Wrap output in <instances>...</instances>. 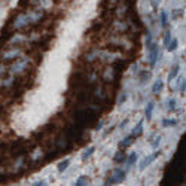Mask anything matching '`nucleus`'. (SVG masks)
Masks as SVG:
<instances>
[{"label":"nucleus","mask_w":186,"mask_h":186,"mask_svg":"<svg viewBox=\"0 0 186 186\" xmlns=\"http://www.w3.org/2000/svg\"><path fill=\"white\" fill-rule=\"evenodd\" d=\"M179 68H180V66H179V64H176V66L173 67V70L170 71V75H168V81H170V82H171V81H173L176 76H177V73H179Z\"/></svg>","instance_id":"8"},{"label":"nucleus","mask_w":186,"mask_h":186,"mask_svg":"<svg viewBox=\"0 0 186 186\" xmlns=\"http://www.w3.org/2000/svg\"><path fill=\"white\" fill-rule=\"evenodd\" d=\"M151 48H149V63H151V66H155V63H156V60H158V52H159V49H158V46L155 45V43H151L149 45Z\"/></svg>","instance_id":"2"},{"label":"nucleus","mask_w":186,"mask_h":186,"mask_svg":"<svg viewBox=\"0 0 186 186\" xmlns=\"http://www.w3.org/2000/svg\"><path fill=\"white\" fill-rule=\"evenodd\" d=\"M68 164H70V159H64V161H61V162L58 164V171H60V173H63L64 170H67Z\"/></svg>","instance_id":"11"},{"label":"nucleus","mask_w":186,"mask_h":186,"mask_svg":"<svg viewBox=\"0 0 186 186\" xmlns=\"http://www.w3.org/2000/svg\"><path fill=\"white\" fill-rule=\"evenodd\" d=\"M33 186H46V182H45V180H39V182H36Z\"/></svg>","instance_id":"21"},{"label":"nucleus","mask_w":186,"mask_h":186,"mask_svg":"<svg viewBox=\"0 0 186 186\" xmlns=\"http://www.w3.org/2000/svg\"><path fill=\"white\" fill-rule=\"evenodd\" d=\"M176 109V100L174 98H170L168 100V110H174Z\"/></svg>","instance_id":"16"},{"label":"nucleus","mask_w":186,"mask_h":186,"mask_svg":"<svg viewBox=\"0 0 186 186\" xmlns=\"http://www.w3.org/2000/svg\"><path fill=\"white\" fill-rule=\"evenodd\" d=\"M158 155H161V152H155V153H152L151 156H146V158H144V159L140 162V170H144L148 165H149V164H152L153 161L158 158Z\"/></svg>","instance_id":"3"},{"label":"nucleus","mask_w":186,"mask_h":186,"mask_svg":"<svg viewBox=\"0 0 186 186\" xmlns=\"http://www.w3.org/2000/svg\"><path fill=\"white\" fill-rule=\"evenodd\" d=\"M161 25L162 27H167L168 25V18H167L165 12H161Z\"/></svg>","instance_id":"14"},{"label":"nucleus","mask_w":186,"mask_h":186,"mask_svg":"<svg viewBox=\"0 0 186 186\" xmlns=\"http://www.w3.org/2000/svg\"><path fill=\"white\" fill-rule=\"evenodd\" d=\"M127 159V155H125V152L121 149L119 152H116L115 153V156H113V161L116 162V164H121V162H124Z\"/></svg>","instance_id":"5"},{"label":"nucleus","mask_w":186,"mask_h":186,"mask_svg":"<svg viewBox=\"0 0 186 186\" xmlns=\"http://www.w3.org/2000/svg\"><path fill=\"white\" fill-rule=\"evenodd\" d=\"M88 182H89V177L86 176H81L76 182V186H88Z\"/></svg>","instance_id":"10"},{"label":"nucleus","mask_w":186,"mask_h":186,"mask_svg":"<svg viewBox=\"0 0 186 186\" xmlns=\"http://www.w3.org/2000/svg\"><path fill=\"white\" fill-rule=\"evenodd\" d=\"M180 91L182 92H185V79L182 81V84H180Z\"/></svg>","instance_id":"23"},{"label":"nucleus","mask_w":186,"mask_h":186,"mask_svg":"<svg viewBox=\"0 0 186 186\" xmlns=\"http://www.w3.org/2000/svg\"><path fill=\"white\" fill-rule=\"evenodd\" d=\"M133 140H134V137H133V135H128V137H125V138L121 141V144H119V146H121V149H122V151H125L127 148H130V146L133 144Z\"/></svg>","instance_id":"4"},{"label":"nucleus","mask_w":186,"mask_h":186,"mask_svg":"<svg viewBox=\"0 0 186 186\" xmlns=\"http://www.w3.org/2000/svg\"><path fill=\"white\" fill-rule=\"evenodd\" d=\"M146 43H148V46L152 43V34L149 33V32H148V37H146Z\"/></svg>","instance_id":"20"},{"label":"nucleus","mask_w":186,"mask_h":186,"mask_svg":"<svg viewBox=\"0 0 186 186\" xmlns=\"http://www.w3.org/2000/svg\"><path fill=\"white\" fill-rule=\"evenodd\" d=\"M141 133H143V121H140L138 124H137V127L134 128V133H133V137H138V135H141Z\"/></svg>","instance_id":"6"},{"label":"nucleus","mask_w":186,"mask_h":186,"mask_svg":"<svg viewBox=\"0 0 186 186\" xmlns=\"http://www.w3.org/2000/svg\"><path fill=\"white\" fill-rule=\"evenodd\" d=\"M125 161H127V164H128V165H133L135 161H137V153H131V155H130V158H128V159H125Z\"/></svg>","instance_id":"15"},{"label":"nucleus","mask_w":186,"mask_h":186,"mask_svg":"<svg viewBox=\"0 0 186 186\" xmlns=\"http://www.w3.org/2000/svg\"><path fill=\"white\" fill-rule=\"evenodd\" d=\"M162 86H164L162 81H156V82H155V85H153V88H152V92H153V94H158V92H161Z\"/></svg>","instance_id":"9"},{"label":"nucleus","mask_w":186,"mask_h":186,"mask_svg":"<svg viewBox=\"0 0 186 186\" xmlns=\"http://www.w3.org/2000/svg\"><path fill=\"white\" fill-rule=\"evenodd\" d=\"M152 110H153V103H149L148 107H146V118H148V121L152 119Z\"/></svg>","instance_id":"12"},{"label":"nucleus","mask_w":186,"mask_h":186,"mask_svg":"<svg viewBox=\"0 0 186 186\" xmlns=\"http://www.w3.org/2000/svg\"><path fill=\"white\" fill-rule=\"evenodd\" d=\"M94 152H95V148H94V146H89V148H88V149L82 153V159H84V161H86V159H88V158H89V156H91Z\"/></svg>","instance_id":"7"},{"label":"nucleus","mask_w":186,"mask_h":186,"mask_svg":"<svg viewBox=\"0 0 186 186\" xmlns=\"http://www.w3.org/2000/svg\"><path fill=\"white\" fill-rule=\"evenodd\" d=\"M125 98H127V94H125V92H124V94H122V97H121V98H119L118 104H121V103H122V101H125Z\"/></svg>","instance_id":"22"},{"label":"nucleus","mask_w":186,"mask_h":186,"mask_svg":"<svg viewBox=\"0 0 186 186\" xmlns=\"http://www.w3.org/2000/svg\"><path fill=\"white\" fill-rule=\"evenodd\" d=\"M170 40H171V33H165V37H164V45H168Z\"/></svg>","instance_id":"18"},{"label":"nucleus","mask_w":186,"mask_h":186,"mask_svg":"<svg viewBox=\"0 0 186 186\" xmlns=\"http://www.w3.org/2000/svg\"><path fill=\"white\" fill-rule=\"evenodd\" d=\"M177 121H162V125L164 127H170V125H176Z\"/></svg>","instance_id":"17"},{"label":"nucleus","mask_w":186,"mask_h":186,"mask_svg":"<svg viewBox=\"0 0 186 186\" xmlns=\"http://www.w3.org/2000/svg\"><path fill=\"white\" fill-rule=\"evenodd\" d=\"M159 141H161V135H156V137H155V140H153V143H152V144H153V148H156Z\"/></svg>","instance_id":"19"},{"label":"nucleus","mask_w":186,"mask_h":186,"mask_svg":"<svg viewBox=\"0 0 186 186\" xmlns=\"http://www.w3.org/2000/svg\"><path fill=\"white\" fill-rule=\"evenodd\" d=\"M125 180V171L124 170H113L112 176H110V183L112 185H118V183H122Z\"/></svg>","instance_id":"1"},{"label":"nucleus","mask_w":186,"mask_h":186,"mask_svg":"<svg viewBox=\"0 0 186 186\" xmlns=\"http://www.w3.org/2000/svg\"><path fill=\"white\" fill-rule=\"evenodd\" d=\"M167 46H168V48H167L168 51H174V49L177 48V39H171V40L168 42V45H167Z\"/></svg>","instance_id":"13"}]
</instances>
